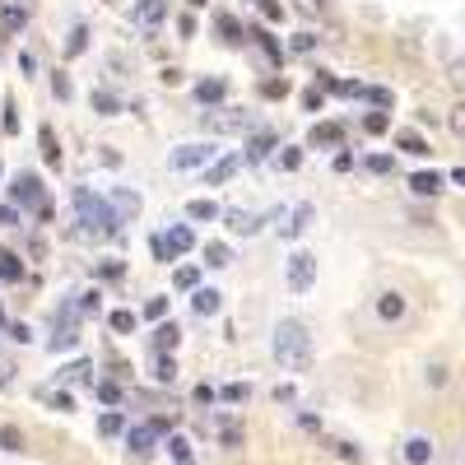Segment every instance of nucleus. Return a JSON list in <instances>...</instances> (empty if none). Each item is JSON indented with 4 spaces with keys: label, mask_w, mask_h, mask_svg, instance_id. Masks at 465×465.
I'll list each match as a JSON object with an SVG mask.
<instances>
[{
    "label": "nucleus",
    "mask_w": 465,
    "mask_h": 465,
    "mask_svg": "<svg viewBox=\"0 0 465 465\" xmlns=\"http://www.w3.org/2000/svg\"><path fill=\"white\" fill-rule=\"evenodd\" d=\"M270 353H275V363L289 368V372H308L312 368V335L303 321H280L275 326V340H270Z\"/></svg>",
    "instance_id": "nucleus-1"
},
{
    "label": "nucleus",
    "mask_w": 465,
    "mask_h": 465,
    "mask_svg": "<svg viewBox=\"0 0 465 465\" xmlns=\"http://www.w3.org/2000/svg\"><path fill=\"white\" fill-rule=\"evenodd\" d=\"M75 224H79V237H112L117 233L112 210L94 191H75Z\"/></svg>",
    "instance_id": "nucleus-2"
},
{
    "label": "nucleus",
    "mask_w": 465,
    "mask_h": 465,
    "mask_svg": "<svg viewBox=\"0 0 465 465\" xmlns=\"http://www.w3.org/2000/svg\"><path fill=\"white\" fill-rule=\"evenodd\" d=\"M205 130L210 135H252L256 117L252 112H237V107H219V112H205Z\"/></svg>",
    "instance_id": "nucleus-3"
},
{
    "label": "nucleus",
    "mask_w": 465,
    "mask_h": 465,
    "mask_svg": "<svg viewBox=\"0 0 465 465\" xmlns=\"http://www.w3.org/2000/svg\"><path fill=\"white\" fill-rule=\"evenodd\" d=\"M191 247H196V233H191L186 224H173L168 233L154 237V256H158V261H177V256H186Z\"/></svg>",
    "instance_id": "nucleus-4"
},
{
    "label": "nucleus",
    "mask_w": 465,
    "mask_h": 465,
    "mask_svg": "<svg viewBox=\"0 0 465 465\" xmlns=\"http://www.w3.org/2000/svg\"><path fill=\"white\" fill-rule=\"evenodd\" d=\"M270 219H280V237H303L308 228H312V219H317V205L312 201H303V205H293V210H275Z\"/></svg>",
    "instance_id": "nucleus-5"
},
{
    "label": "nucleus",
    "mask_w": 465,
    "mask_h": 465,
    "mask_svg": "<svg viewBox=\"0 0 465 465\" xmlns=\"http://www.w3.org/2000/svg\"><path fill=\"white\" fill-rule=\"evenodd\" d=\"M10 201H14V210H42L47 214V205H42V182L33 177V173H19L14 177V186H10Z\"/></svg>",
    "instance_id": "nucleus-6"
},
{
    "label": "nucleus",
    "mask_w": 465,
    "mask_h": 465,
    "mask_svg": "<svg viewBox=\"0 0 465 465\" xmlns=\"http://www.w3.org/2000/svg\"><path fill=\"white\" fill-rule=\"evenodd\" d=\"M317 284V256L312 252H293L289 256V289L293 293H308Z\"/></svg>",
    "instance_id": "nucleus-7"
},
{
    "label": "nucleus",
    "mask_w": 465,
    "mask_h": 465,
    "mask_svg": "<svg viewBox=\"0 0 465 465\" xmlns=\"http://www.w3.org/2000/svg\"><path fill=\"white\" fill-rule=\"evenodd\" d=\"M168 163H173L177 173H191V168H210V163H214V145H210V140H205V145H177Z\"/></svg>",
    "instance_id": "nucleus-8"
},
{
    "label": "nucleus",
    "mask_w": 465,
    "mask_h": 465,
    "mask_svg": "<svg viewBox=\"0 0 465 465\" xmlns=\"http://www.w3.org/2000/svg\"><path fill=\"white\" fill-rule=\"evenodd\" d=\"M154 447H158V433H154L149 424L126 428V452H130L135 461H149V456H154Z\"/></svg>",
    "instance_id": "nucleus-9"
},
{
    "label": "nucleus",
    "mask_w": 465,
    "mask_h": 465,
    "mask_svg": "<svg viewBox=\"0 0 465 465\" xmlns=\"http://www.w3.org/2000/svg\"><path fill=\"white\" fill-rule=\"evenodd\" d=\"M163 19H168V0H135V10H130L135 29H158Z\"/></svg>",
    "instance_id": "nucleus-10"
},
{
    "label": "nucleus",
    "mask_w": 465,
    "mask_h": 465,
    "mask_svg": "<svg viewBox=\"0 0 465 465\" xmlns=\"http://www.w3.org/2000/svg\"><path fill=\"white\" fill-rule=\"evenodd\" d=\"M405 461L409 465H428L433 456H437V447H433V437H424V433H415V437H405Z\"/></svg>",
    "instance_id": "nucleus-11"
},
{
    "label": "nucleus",
    "mask_w": 465,
    "mask_h": 465,
    "mask_svg": "<svg viewBox=\"0 0 465 465\" xmlns=\"http://www.w3.org/2000/svg\"><path fill=\"white\" fill-rule=\"evenodd\" d=\"M237 168H242V154H224V158H214L210 168H205V186H219V182H228Z\"/></svg>",
    "instance_id": "nucleus-12"
},
{
    "label": "nucleus",
    "mask_w": 465,
    "mask_h": 465,
    "mask_svg": "<svg viewBox=\"0 0 465 465\" xmlns=\"http://www.w3.org/2000/svg\"><path fill=\"white\" fill-rule=\"evenodd\" d=\"M224 219H228V233H242V237H252L261 228V214L256 210H228Z\"/></svg>",
    "instance_id": "nucleus-13"
},
{
    "label": "nucleus",
    "mask_w": 465,
    "mask_h": 465,
    "mask_svg": "<svg viewBox=\"0 0 465 465\" xmlns=\"http://www.w3.org/2000/svg\"><path fill=\"white\" fill-rule=\"evenodd\" d=\"M107 210H112L117 224H121V219H135V214H140V196H135V191H112V205H107Z\"/></svg>",
    "instance_id": "nucleus-14"
},
{
    "label": "nucleus",
    "mask_w": 465,
    "mask_h": 465,
    "mask_svg": "<svg viewBox=\"0 0 465 465\" xmlns=\"http://www.w3.org/2000/svg\"><path fill=\"white\" fill-rule=\"evenodd\" d=\"M308 140L321 145V149H326V145H344V126H340V121H317Z\"/></svg>",
    "instance_id": "nucleus-15"
},
{
    "label": "nucleus",
    "mask_w": 465,
    "mask_h": 465,
    "mask_svg": "<svg viewBox=\"0 0 465 465\" xmlns=\"http://www.w3.org/2000/svg\"><path fill=\"white\" fill-rule=\"evenodd\" d=\"M377 317H381V321H400V317H405V298H400L396 289L381 293V298H377Z\"/></svg>",
    "instance_id": "nucleus-16"
},
{
    "label": "nucleus",
    "mask_w": 465,
    "mask_h": 465,
    "mask_svg": "<svg viewBox=\"0 0 465 465\" xmlns=\"http://www.w3.org/2000/svg\"><path fill=\"white\" fill-rule=\"evenodd\" d=\"M224 94H228V85H224V79H201V85H196V103L205 107H214V103H224Z\"/></svg>",
    "instance_id": "nucleus-17"
},
{
    "label": "nucleus",
    "mask_w": 465,
    "mask_h": 465,
    "mask_svg": "<svg viewBox=\"0 0 465 465\" xmlns=\"http://www.w3.org/2000/svg\"><path fill=\"white\" fill-rule=\"evenodd\" d=\"M219 443H224L228 452H237L242 443H247V433H242V424H237V419H224V424H219Z\"/></svg>",
    "instance_id": "nucleus-18"
},
{
    "label": "nucleus",
    "mask_w": 465,
    "mask_h": 465,
    "mask_svg": "<svg viewBox=\"0 0 465 465\" xmlns=\"http://www.w3.org/2000/svg\"><path fill=\"white\" fill-rule=\"evenodd\" d=\"M409 191H415V196H437V191H443V177L437 173H415L409 177Z\"/></svg>",
    "instance_id": "nucleus-19"
},
{
    "label": "nucleus",
    "mask_w": 465,
    "mask_h": 465,
    "mask_svg": "<svg viewBox=\"0 0 465 465\" xmlns=\"http://www.w3.org/2000/svg\"><path fill=\"white\" fill-rule=\"evenodd\" d=\"M191 308H196V317H214L219 312V289H196Z\"/></svg>",
    "instance_id": "nucleus-20"
},
{
    "label": "nucleus",
    "mask_w": 465,
    "mask_h": 465,
    "mask_svg": "<svg viewBox=\"0 0 465 465\" xmlns=\"http://www.w3.org/2000/svg\"><path fill=\"white\" fill-rule=\"evenodd\" d=\"M177 340H182V331H177V326H173V321H163V326H158V331H154V349H158V353H163V349H168V353H173V349H177Z\"/></svg>",
    "instance_id": "nucleus-21"
},
{
    "label": "nucleus",
    "mask_w": 465,
    "mask_h": 465,
    "mask_svg": "<svg viewBox=\"0 0 465 465\" xmlns=\"http://www.w3.org/2000/svg\"><path fill=\"white\" fill-rule=\"evenodd\" d=\"M70 303H75V312H79V317H89V312H98V308H103V293H98V289H85V293H75Z\"/></svg>",
    "instance_id": "nucleus-22"
},
{
    "label": "nucleus",
    "mask_w": 465,
    "mask_h": 465,
    "mask_svg": "<svg viewBox=\"0 0 465 465\" xmlns=\"http://www.w3.org/2000/svg\"><path fill=\"white\" fill-rule=\"evenodd\" d=\"M23 275V261L14 256V252H5V247H0V280H5V284H14Z\"/></svg>",
    "instance_id": "nucleus-23"
},
{
    "label": "nucleus",
    "mask_w": 465,
    "mask_h": 465,
    "mask_svg": "<svg viewBox=\"0 0 465 465\" xmlns=\"http://www.w3.org/2000/svg\"><path fill=\"white\" fill-rule=\"evenodd\" d=\"M396 145H400L405 154H415V158H424V154H428V140H424V135H415V130H400V135H396Z\"/></svg>",
    "instance_id": "nucleus-24"
},
{
    "label": "nucleus",
    "mask_w": 465,
    "mask_h": 465,
    "mask_svg": "<svg viewBox=\"0 0 465 465\" xmlns=\"http://www.w3.org/2000/svg\"><path fill=\"white\" fill-rule=\"evenodd\" d=\"M219 33H224V42H247V29L233 14H219Z\"/></svg>",
    "instance_id": "nucleus-25"
},
{
    "label": "nucleus",
    "mask_w": 465,
    "mask_h": 465,
    "mask_svg": "<svg viewBox=\"0 0 465 465\" xmlns=\"http://www.w3.org/2000/svg\"><path fill=\"white\" fill-rule=\"evenodd\" d=\"M0 23H5L10 33H19L23 23H29V10H23V5H5V10H0Z\"/></svg>",
    "instance_id": "nucleus-26"
},
{
    "label": "nucleus",
    "mask_w": 465,
    "mask_h": 465,
    "mask_svg": "<svg viewBox=\"0 0 465 465\" xmlns=\"http://www.w3.org/2000/svg\"><path fill=\"white\" fill-rule=\"evenodd\" d=\"M98 433H103V437H121V433H126V415H117V409H112V415H103V419H98Z\"/></svg>",
    "instance_id": "nucleus-27"
},
{
    "label": "nucleus",
    "mask_w": 465,
    "mask_h": 465,
    "mask_svg": "<svg viewBox=\"0 0 465 465\" xmlns=\"http://www.w3.org/2000/svg\"><path fill=\"white\" fill-rule=\"evenodd\" d=\"M233 256H228V247L224 242H205V265H214V270H224Z\"/></svg>",
    "instance_id": "nucleus-28"
},
{
    "label": "nucleus",
    "mask_w": 465,
    "mask_h": 465,
    "mask_svg": "<svg viewBox=\"0 0 465 465\" xmlns=\"http://www.w3.org/2000/svg\"><path fill=\"white\" fill-rule=\"evenodd\" d=\"M247 38H256V42H261V51H265V57H270V61H280V57H284V47H280L275 38H270L265 29H252Z\"/></svg>",
    "instance_id": "nucleus-29"
},
{
    "label": "nucleus",
    "mask_w": 465,
    "mask_h": 465,
    "mask_svg": "<svg viewBox=\"0 0 465 465\" xmlns=\"http://www.w3.org/2000/svg\"><path fill=\"white\" fill-rule=\"evenodd\" d=\"M168 456L186 465L191 456H196V447H191V437H168Z\"/></svg>",
    "instance_id": "nucleus-30"
},
{
    "label": "nucleus",
    "mask_w": 465,
    "mask_h": 465,
    "mask_svg": "<svg viewBox=\"0 0 465 465\" xmlns=\"http://www.w3.org/2000/svg\"><path fill=\"white\" fill-rule=\"evenodd\" d=\"M331 452H335L340 461H349V465H363V452L353 447V443H344V437H335V443H331Z\"/></svg>",
    "instance_id": "nucleus-31"
},
{
    "label": "nucleus",
    "mask_w": 465,
    "mask_h": 465,
    "mask_svg": "<svg viewBox=\"0 0 465 465\" xmlns=\"http://www.w3.org/2000/svg\"><path fill=\"white\" fill-rule=\"evenodd\" d=\"M94 107H98V117H117V112H121V103H117L112 94H107V89H98V94H94Z\"/></svg>",
    "instance_id": "nucleus-32"
},
{
    "label": "nucleus",
    "mask_w": 465,
    "mask_h": 465,
    "mask_svg": "<svg viewBox=\"0 0 465 465\" xmlns=\"http://www.w3.org/2000/svg\"><path fill=\"white\" fill-rule=\"evenodd\" d=\"M154 377H158V381H168V387L177 381V363H173V353H158V363H154Z\"/></svg>",
    "instance_id": "nucleus-33"
},
{
    "label": "nucleus",
    "mask_w": 465,
    "mask_h": 465,
    "mask_svg": "<svg viewBox=\"0 0 465 465\" xmlns=\"http://www.w3.org/2000/svg\"><path fill=\"white\" fill-rule=\"evenodd\" d=\"M424 381H428L433 391H437V387H447V363H443V359H433V363L424 368Z\"/></svg>",
    "instance_id": "nucleus-34"
},
{
    "label": "nucleus",
    "mask_w": 465,
    "mask_h": 465,
    "mask_svg": "<svg viewBox=\"0 0 465 465\" xmlns=\"http://www.w3.org/2000/svg\"><path fill=\"white\" fill-rule=\"evenodd\" d=\"M0 452H23V433H19L14 424L0 428Z\"/></svg>",
    "instance_id": "nucleus-35"
},
{
    "label": "nucleus",
    "mask_w": 465,
    "mask_h": 465,
    "mask_svg": "<svg viewBox=\"0 0 465 465\" xmlns=\"http://www.w3.org/2000/svg\"><path fill=\"white\" fill-rule=\"evenodd\" d=\"M85 38H89V29H85V23H75L70 38H66V57H79V51H85Z\"/></svg>",
    "instance_id": "nucleus-36"
},
{
    "label": "nucleus",
    "mask_w": 465,
    "mask_h": 465,
    "mask_svg": "<svg viewBox=\"0 0 465 465\" xmlns=\"http://www.w3.org/2000/svg\"><path fill=\"white\" fill-rule=\"evenodd\" d=\"M42 158L61 163V145H57V135H51V126H42Z\"/></svg>",
    "instance_id": "nucleus-37"
},
{
    "label": "nucleus",
    "mask_w": 465,
    "mask_h": 465,
    "mask_svg": "<svg viewBox=\"0 0 465 465\" xmlns=\"http://www.w3.org/2000/svg\"><path fill=\"white\" fill-rule=\"evenodd\" d=\"M94 396H98L103 405H121V387H117V381H98Z\"/></svg>",
    "instance_id": "nucleus-38"
},
{
    "label": "nucleus",
    "mask_w": 465,
    "mask_h": 465,
    "mask_svg": "<svg viewBox=\"0 0 465 465\" xmlns=\"http://www.w3.org/2000/svg\"><path fill=\"white\" fill-rule=\"evenodd\" d=\"M219 396H224L228 405H242V400H247V396H252V387H247V381H228V387H224V391H219Z\"/></svg>",
    "instance_id": "nucleus-39"
},
{
    "label": "nucleus",
    "mask_w": 465,
    "mask_h": 465,
    "mask_svg": "<svg viewBox=\"0 0 465 465\" xmlns=\"http://www.w3.org/2000/svg\"><path fill=\"white\" fill-rule=\"evenodd\" d=\"M107 321H112V331H117V335H126V331H135V312H130V308H121V312H112V317H107Z\"/></svg>",
    "instance_id": "nucleus-40"
},
{
    "label": "nucleus",
    "mask_w": 465,
    "mask_h": 465,
    "mask_svg": "<svg viewBox=\"0 0 465 465\" xmlns=\"http://www.w3.org/2000/svg\"><path fill=\"white\" fill-rule=\"evenodd\" d=\"M173 284H177V289H196V284H201V270H196V265H182L177 275H173Z\"/></svg>",
    "instance_id": "nucleus-41"
},
{
    "label": "nucleus",
    "mask_w": 465,
    "mask_h": 465,
    "mask_svg": "<svg viewBox=\"0 0 465 465\" xmlns=\"http://www.w3.org/2000/svg\"><path fill=\"white\" fill-rule=\"evenodd\" d=\"M387 126H391L387 112H368V117H363V130H368V135H387Z\"/></svg>",
    "instance_id": "nucleus-42"
},
{
    "label": "nucleus",
    "mask_w": 465,
    "mask_h": 465,
    "mask_svg": "<svg viewBox=\"0 0 465 465\" xmlns=\"http://www.w3.org/2000/svg\"><path fill=\"white\" fill-rule=\"evenodd\" d=\"M61 381H89V387H94V368H89V363H70V368L61 372Z\"/></svg>",
    "instance_id": "nucleus-43"
},
{
    "label": "nucleus",
    "mask_w": 465,
    "mask_h": 465,
    "mask_svg": "<svg viewBox=\"0 0 465 465\" xmlns=\"http://www.w3.org/2000/svg\"><path fill=\"white\" fill-rule=\"evenodd\" d=\"M186 214H191V219H214V214H219V205H214V201H191V205H186Z\"/></svg>",
    "instance_id": "nucleus-44"
},
{
    "label": "nucleus",
    "mask_w": 465,
    "mask_h": 465,
    "mask_svg": "<svg viewBox=\"0 0 465 465\" xmlns=\"http://www.w3.org/2000/svg\"><path fill=\"white\" fill-rule=\"evenodd\" d=\"M145 317H149V321H163V317H168V298H149Z\"/></svg>",
    "instance_id": "nucleus-45"
},
{
    "label": "nucleus",
    "mask_w": 465,
    "mask_h": 465,
    "mask_svg": "<svg viewBox=\"0 0 465 465\" xmlns=\"http://www.w3.org/2000/svg\"><path fill=\"white\" fill-rule=\"evenodd\" d=\"M270 149H275V140H270V135H261V140H256V145H252V149H247V158H252V163H256V158H265V154H270Z\"/></svg>",
    "instance_id": "nucleus-46"
},
{
    "label": "nucleus",
    "mask_w": 465,
    "mask_h": 465,
    "mask_svg": "<svg viewBox=\"0 0 465 465\" xmlns=\"http://www.w3.org/2000/svg\"><path fill=\"white\" fill-rule=\"evenodd\" d=\"M261 94H265V98H284V94H289V85H284V79H265Z\"/></svg>",
    "instance_id": "nucleus-47"
},
{
    "label": "nucleus",
    "mask_w": 465,
    "mask_h": 465,
    "mask_svg": "<svg viewBox=\"0 0 465 465\" xmlns=\"http://www.w3.org/2000/svg\"><path fill=\"white\" fill-rule=\"evenodd\" d=\"M298 163H303V149H284V154H280V168H289V173H293Z\"/></svg>",
    "instance_id": "nucleus-48"
},
{
    "label": "nucleus",
    "mask_w": 465,
    "mask_h": 465,
    "mask_svg": "<svg viewBox=\"0 0 465 465\" xmlns=\"http://www.w3.org/2000/svg\"><path fill=\"white\" fill-rule=\"evenodd\" d=\"M51 94H57V98H70V79H66V75H51Z\"/></svg>",
    "instance_id": "nucleus-49"
},
{
    "label": "nucleus",
    "mask_w": 465,
    "mask_h": 465,
    "mask_svg": "<svg viewBox=\"0 0 465 465\" xmlns=\"http://www.w3.org/2000/svg\"><path fill=\"white\" fill-rule=\"evenodd\" d=\"M261 14L265 19H284V5H280V0H261Z\"/></svg>",
    "instance_id": "nucleus-50"
},
{
    "label": "nucleus",
    "mask_w": 465,
    "mask_h": 465,
    "mask_svg": "<svg viewBox=\"0 0 465 465\" xmlns=\"http://www.w3.org/2000/svg\"><path fill=\"white\" fill-rule=\"evenodd\" d=\"M447 126H452L456 135H465V107H452V117H447Z\"/></svg>",
    "instance_id": "nucleus-51"
},
{
    "label": "nucleus",
    "mask_w": 465,
    "mask_h": 465,
    "mask_svg": "<svg viewBox=\"0 0 465 465\" xmlns=\"http://www.w3.org/2000/svg\"><path fill=\"white\" fill-rule=\"evenodd\" d=\"M368 168H372V173H391V158H387V154H372Z\"/></svg>",
    "instance_id": "nucleus-52"
},
{
    "label": "nucleus",
    "mask_w": 465,
    "mask_h": 465,
    "mask_svg": "<svg viewBox=\"0 0 465 465\" xmlns=\"http://www.w3.org/2000/svg\"><path fill=\"white\" fill-rule=\"evenodd\" d=\"M121 270H126L121 261H107V265L98 270V275H103V280H121Z\"/></svg>",
    "instance_id": "nucleus-53"
},
{
    "label": "nucleus",
    "mask_w": 465,
    "mask_h": 465,
    "mask_svg": "<svg viewBox=\"0 0 465 465\" xmlns=\"http://www.w3.org/2000/svg\"><path fill=\"white\" fill-rule=\"evenodd\" d=\"M298 14H321V0H293Z\"/></svg>",
    "instance_id": "nucleus-54"
},
{
    "label": "nucleus",
    "mask_w": 465,
    "mask_h": 465,
    "mask_svg": "<svg viewBox=\"0 0 465 465\" xmlns=\"http://www.w3.org/2000/svg\"><path fill=\"white\" fill-rule=\"evenodd\" d=\"M289 47H293V51H312V47H317V38H312V33H298Z\"/></svg>",
    "instance_id": "nucleus-55"
},
{
    "label": "nucleus",
    "mask_w": 465,
    "mask_h": 465,
    "mask_svg": "<svg viewBox=\"0 0 465 465\" xmlns=\"http://www.w3.org/2000/svg\"><path fill=\"white\" fill-rule=\"evenodd\" d=\"M363 98H368V103H377V107H387V103H391V94H387V89H363Z\"/></svg>",
    "instance_id": "nucleus-56"
},
{
    "label": "nucleus",
    "mask_w": 465,
    "mask_h": 465,
    "mask_svg": "<svg viewBox=\"0 0 465 465\" xmlns=\"http://www.w3.org/2000/svg\"><path fill=\"white\" fill-rule=\"evenodd\" d=\"M303 103H308V107H312V112H317V107H321V103H326V94H321V89H317V85H312V89H308V94H303Z\"/></svg>",
    "instance_id": "nucleus-57"
},
{
    "label": "nucleus",
    "mask_w": 465,
    "mask_h": 465,
    "mask_svg": "<svg viewBox=\"0 0 465 465\" xmlns=\"http://www.w3.org/2000/svg\"><path fill=\"white\" fill-rule=\"evenodd\" d=\"M10 224H19V210H14V205L0 210V228H10Z\"/></svg>",
    "instance_id": "nucleus-58"
},
{
    "label": "nucleus",
    "mask_w": 465,
    "mask_h": 465,
    "mask_svg": "<svg viewBox=\"0 0 465 465\" xmlns=\"http://www.w3.org/2000/svg\"><path fill=\"white\" fill-rule=\"evenodd\" d=\"M5 335H10V340H19V344H23V340H29V326H23V321H14V326H10V331H5Z\"/></svg>",
    "instance_id": "nucleus-59"
},
{
    "label": "nucleus",
    "mask_w": 465,
    "mask_h": 465,
    "mask_svg": "<svg viewBox=\"0 0 465 465\" xmlns=\"http://www.w3.org/2000/svg\"><path fill=\"white\" fill-rule=\"evenodd\" d=\"M19 130V117H14V103H5V135Z\"/></svg>",
    "instance_id": "nucleus-60"
},
{
    "label": "nucleus",
    "mask_w": 465,
    "mask_h": 465,
    "mask_svg": "<svg viewBox=\"0 0 465 465\" xmlns=\"http://www.w3.org/2000/svg\"><path fill=\"white\" fill-rule=\"evenodd\" d=\"M47 400L57 405V409H70V396H66V391H47Z\"/></svg>",
    "instance_id": "nucleus-61"
},
{
    "label": "nucleus",
    "mask_w": 465,
    "mask_h": 465,
    "mask_svg": "<svg viewBox=\"0 0 465 465\" xmlns=\"http://www.w3.org/2000/svg\"><path fill=\"white\" fill-rule=\"evenodd\" d=\"M214 400V387H205V381H201V387H196V405H210Z\"/></svg>",
    "instance_id": "nucleus-62"
},
{
    "label": "nucleus",
    "mask_w": 465,
    "mask_h": 465,
    "mask_svg": "<svg viewBox=\"0 0 465 465\" xmlns=\"http://www.w3.org/2000/svg\"><path fill=\"white\" fill-rule=\"evenodd\" d=\"M186 5H205V0H186Z\"/></svg>",
    "instance_id": "nucleus-63"
},
{
    "label": "nucleus",
    "mask_w": 465,
    "mask_h": 465,
    "mask_svg": "<svg viewBox=\"0 0 465 465\" xmlns=\"http://www.w3.org/2000/svg\"><path fill=\"white\" fill-rule=\"evenodd\" d=\"M0 326H5V312H0Z\"/></svg>",
    "instance_id": "nucleus-64"
}]
</instances>
